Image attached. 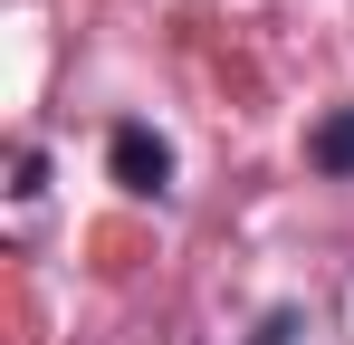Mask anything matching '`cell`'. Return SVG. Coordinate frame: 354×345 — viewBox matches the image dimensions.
I'll list each match as a JSON object with an SVG mask.
<instances>
[{"label":"cell","mask_w":354,"mask_h":345,"mask_svg":"<svg viewBox=\"0 0 354 345\" xmlns=\"http://www.w3.org/2000/svg\"><path fill=\"white\" fill-rule=\"evenodd\" d=\"M106 172H115L134 202H163V192H173V144H163L153 125H115V144H106Z\"/></svg>","instance_id":"cell-1"},{"label":"cell","mask_w":354,"mask_h":345,"mask_svg":"<svg viewBox=\"0 0 354 345\" xmlns=\"http://www.w3.org/2000/svg\"><path fill=\"white\" fill-rule=\"evenodd\" d=\"M306 163L326 172V182H345V172H354V106L316 115V134H306Z\"/></svg>","instance_id":"cell-2"},{"label":"cell","mask_w":354,"mask_h":345,"mask_svg":"<svg viewBox=\"0 0 354 345\" xmlns=\"http://www.w3.org/2000/svg\"><path fill=\"white\" fill-rule=\"evenodd\" d=\"M10 192H19V202H29V192H48V163H39V144H19V182H10Z\"/></svg>","instance_id":"cell-3"}]
</instances>
